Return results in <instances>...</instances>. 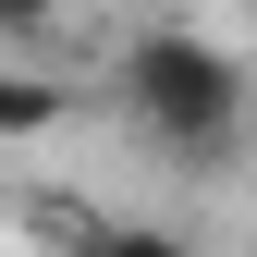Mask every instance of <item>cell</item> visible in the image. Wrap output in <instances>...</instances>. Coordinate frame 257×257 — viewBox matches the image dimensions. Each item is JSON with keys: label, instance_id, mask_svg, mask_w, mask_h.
Returning <instances> with one entry per match:
<instances>
[{"label": "cell", "instance_id": "obj_1", "mask_svg": "<svg viewBox=\"0 0 257 257\" xmlns=\"http://www.w3.org/2000/svg\"><path fill=\"white\" fill-rule=\"evenodd\" d=\"M122 98H135V122L184 172H220L233 135H245V61L220 37H196V25H159V37L122 49Z\"/></svg>", "mask_w": 257, "mask_h": 257}, {"label": "cell", "instance_id": "obj_2", "mask_svg": "<svg viewBox=\"0 0 257 257\" xmlns=\"http://www.w3.org/2000/svg\"><path fill=\"white\" fill-rule=\"evenodd\" d=\"M61 110L74 98H61L49 74H0V135H61Z\"/></svg>", "mask_w": 257, "mask_h": 257}, {"label": "cell", "instance_id": "obj_3", "mask_svg": "<svg viewBox=\"0 0 257 257\" xmlns=\"http://www.w3.org/2000/svg\"><path fill=\"white\" fill-rule=\"evenodd\" d=\"M61 25V0H0V37H49Z\"/></svg>", "mask_w": 257, "mask_h": 257}]
</instances>
